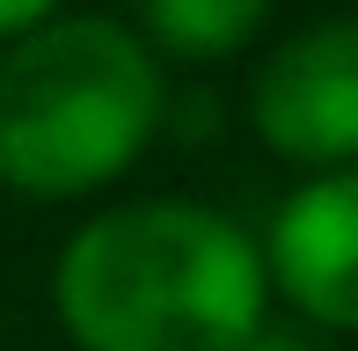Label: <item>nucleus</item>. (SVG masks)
I'll use <instances>...</instances> for the list:
<instances>
[{
    "label": "nucleus",
    "mask_w": 358,
    "mask_h": 351,
    "mask_svg": "<svg viewBox=\"0 0 358 351\" xmlns=\"http://www.w3.org/2000/svg\"><path fill=\"white\" fill-rule=\"evenodd\" d=\"M52 308L80 351H234L264 329V257L213 205H117L59 249Z\"/></svg>",
    "instance_id": "1"
},
{
    "label": "nucleus",
    "mask_w": 358,
    "mask_h": 351,
    "mask_svg": "<svg viewBox=\"0 0 358 351\" xmlns=\"http://www.w3.org/2000/svg\"><path fill=\"white\" fill-rule=\"evenodd\" d=\"M161 124V73L132 29L103 15L37 22L0 59V183L80 198L139 162Z\"/></svg>",
    "instance_id": "2"
},
{
    "label": "nucleus",
    "mask_w": 358,
    "mask_h": 351,
    "mask_svg": "<svg viewBox=\"0 0 358 351\" xmlns=\"http://www.w3.org/2000/svg\"><path fill=\"white\" fill-rule=\"evenodd\" d=\"M256 132L300 169L358 162V15L300 29L256 73Z\"/></svg>",
    "instance_id": "3"
},
{
    "label": "nucleus",
    "mask_w": 358,
    "mask_h": 351,
    "mask_svg": "<svg viewBox=\"0 0 358 351\" xmlns=\"http://www.w3.org/2000/svg\"><path fill=\"white\" fill-rule=\"evenodd\" d=\"M271 278L300 315L358 329V162L300 183L271 220Z\"/></svg>",
    "instance_id": "4"
},
{
    "label": "nucleus",
    "mask_w": 358,
    "mask_h": 351,
    "mask_svg": "<svg viewBox=\"0 0 358 351\" xmlns=\"http://www.w3.org/2000/svg\"><path fill=\"white\" fill-rule=\"evenodd\" d=\"M146 8V29H154L169 52L183 59H227L256 37L271 0H139Z\"/></svg>",
    "instance_id": "5"
},
{
    "label": "nucleus",
    "mask_w": 358,
    "mask_h": 351,
    "mask_svg": "<svg viewBox=\"0 0 358 351\" xmlns=\"http://www.w3.org/2000/svg\"><path fill=\"white\" fill-rule=\"evenodd\" d=\"M52 8L59 0H0V37H22V29L52 22Z\"/></svg>",
    "instance_id": "6"
},
{
    "label": "nucleus",
    "mask_w": 358,
    "mask_h": 351,
    "mask_svg": "<svg viewBox=\"0 0 358 351\" xmlns=\"http://www.w3.org/2000/svg\"><path fill=\"white\" fill-rule=\"evenodd\" d=\"M234 351H322V344H307V337H292V329H249Z\"/></svg>",
    "instance_id": "7"
}]
</instances>
